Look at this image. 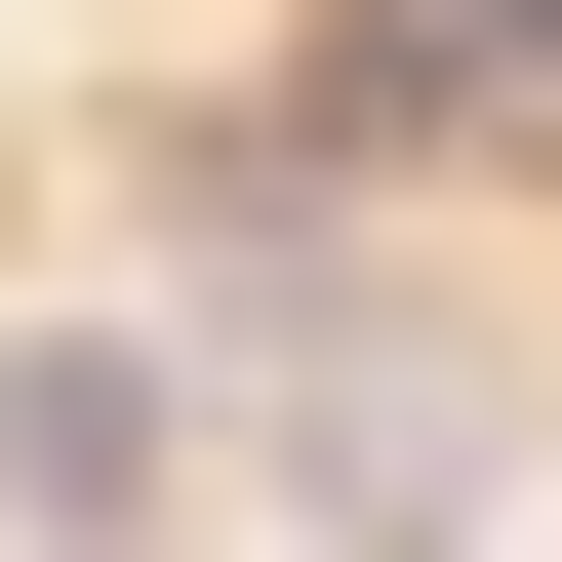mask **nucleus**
I'll use <instances>...</instances> for the list:
<instances>
[{
  "instance_id": "nucleus-1",
  "label": "nucleus",
  "mask_w": 562,
  "mask_h": 562,
  "mask_svg": "<svg viewBox=\"0 0 562 562\" xmlns=\"http://www.w3.org/2000/svg\"><path fill=\"white\" fill-rule=\"evenodd\" d=\"M0 522H41V562H161V522H201V362L41 322V362H0Z\"/></svg>"
}]
</instances>
